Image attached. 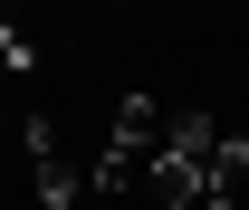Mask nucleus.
I'll use <instances>...</instances> for the list:
<instances>
[{
  "label": "nucleus",
  "instance_id": "f257e3e1",
  "mask_svg": "<svg viewBox=\"0 0 249 210\" xmlns=\"http://www.w3.org/2000/svg\"><path fill=\"white\" fill-rule=\"evenodd\" d=\"M163 144H173V105H154V96H124L115 105V134H106V153H96V191H134V181L163 162Z\"/></svg>",
  "mask_w": 249,
  "mask_h": 210
},
{
  "label": "nucleus",
  "instance_id": "f03ea898",
  "mask_svg": "<svg viewBox=\"0 0 249 210\" xmlns=\"http://www.w3.org/2000/svg\"><path fill=\"white\" fill-rule=\"evenodd\" d=\"M211 153H220V124L211 115H173V144H163V162L144 172V191H154L163 210H192L201 191H211Z\"/></svg>",
  "mask_w": 249,
  "mask_h": 210
},
{
  "label": "nucleus",
  "instance_id": "7ed1b4c3",
  "mask_svg": "<svg viewBox=\"0 0 249 210\" xmlns=\"http://www.w3.org/2000/svg\"><path fill=\"white\" fill-rule=\"evenodd\" d=\"M29 162H38V201H48V210H67L77 191H87V172L67 162V144H58V124H48V115H29Z\"/></svg>",
  "mask_w": 249,
  "mask_h": 210
},
{
  "label": "nucleus",
  "instance_id": "20e7f679",
  "mask_svg": "<svg viewBox=\"0 0 249 210\" xmlns=\"http://www.w3.org/2000/svg\"><path fill=\"white\" fill-rule=\"evenodd\" d=\"M211 191L249 201V134H220V153H211Z\"/></svg>",
  "mask_w": 249,
  "mask_h": 210
},
{
  "label": "nucleus",
  "instance_id": "39448f33",
  "mask_svg": "<svg viewBox=\"0 0 249 210\" xmlns=\"http://www.w3.org/2000/svg\"><path fill=\"white\" fill-rule=\"evenodd\" d=\"M192 210H240V201H230V191H201V201H192Z\"/></svg>",
  "mask_w": 249,
  "mask_h": 210
}]
</instances>
